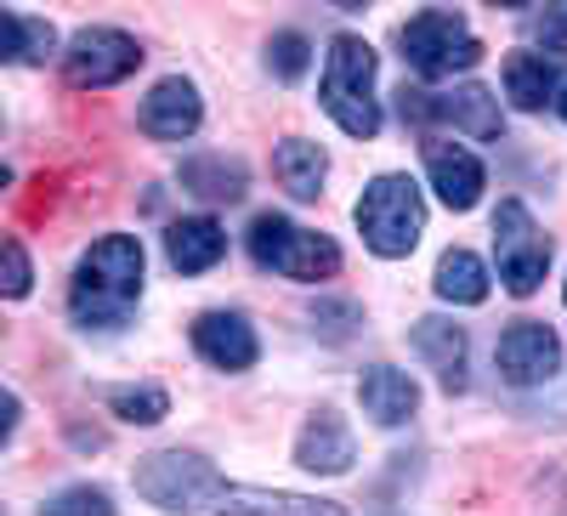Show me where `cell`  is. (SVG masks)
I'll use <instances>...</instances> for the list:
<instances>
[{"label":"cell","mask_w":567,"mask_h":516,"mask_svg":"<svg viewBox=\"0 0 567 516\" xmlns=\"http://www.w3.org/2000/svg\"><path fill=\"white\" fill-rule=\"evenodd\" d=\"M136 494L159 505L165 516H347L336 499L312 494H284V488H256V483H227L210 460L165 448L136 465Z\"/></svg>","instance_id":"cell-1"},{"label":"cell","mask_w":567,"mask_h":516,"mask_svg":"<svg viewBox=\"0 0 567 516\" xmlns=\"http://www.w3.org/2000/svg\"><path fill=\"white\" fill-rule=\"evenodd\" d=\"M142 267L148 256H142L136 233H109L80 256L69 278V312L80 330H120L142 301Z\"/></svg>","instance_id":"cell-2"},{"label":"cell","mask_w":567,"mask_h":516,"mask_svg":"<svg viewBox=\"0 0 567 516\" xmlns=\"http://www.w3.org/2000/svg\"><path fill=\"white\" fill-rule=\"evenodd\" d=\"M318 103L347 136L369 143L381 136V97H374V45L358 34H336L323 52V80H318Z\"/></svg>","instance_id":"cell-3"},{"label":"cell","mask_w":567,"mask_h":516,"mask_svg":"<svg viewBox=\"0 0 567 516\" xmlns=\"http://www.w3.org/2000/svg\"><path fill=\"white\" fill-rule=\"evenodd\" d=\"M245 245H250V261L261 272L296 278V285H318V278H336L341 272V245L329 239V233L296 227L290 216H278V210H261L250 221Z\"/></svg>","instance_id":"cell-4"},{"label":"cell","mask_w":567,"mask_h":516,"mask_svg":"<svg viewBox=\"0 0 567 516\" xmlns=\"http://www.w3.org/2000/svg\"><path fill=\"white\" fill-rule=\"evenodd\" d=\"M352 216H358L363 245L381 261H403L420 245V233H425V199H420V187L409 176H398V171L374 176L363 187V199H358Z\"/></svg>","instance_id":"cell-5"},{"label":"cell","mask_w":567,"mask_h":516,"mask_svg":"<svg viewBox=\"0 0 567 516\" xmlns=\"http://www.w3.org/2000/svg\"><path fill=\"white\" fill-rule=\"evenodd\" d=\"M398 45H403V63L420 80H449V74H465V69L483 63V40L471 34V23L460 12H449V7L414 12L398 29Z\"/></svg>","instance_id":"cell-6"},{"label":"cell","mask_w":567,"mask_h":516,"mask_svg":"<svg viewBox=\"0 0 567 516\" xmlns=\"http://www.w3.org/2000/svg\"><path fill=\"white\" fill-rule=\"evenodd\" d=\"M398 114L409 125H454L465 136H477V143H499L505 136V120H499V97L488 85H454V91H409L398 97Z\"/></svg>","instance_id":"cell-7"},{"label":"cell","mask_w":567,"mask_h":516,"mask_svg":"<svg viewBox=\"0 0 567 516\" xmlns=\"http://www.w3.org/2000/svg\"><path fill=\"white\" fill-rule=\"evenodd\" d=\"M494 256H499V285L511 296H534L545 285L550 239L539 233V221H534V210L523 199H505L494 210Z\"/></svg>","instance_id":"cell-8"},{"label":"cell","mask_w":567,"mask_h":516,"mask_svg":"<svg viewBox=\"0 0 567 516\" xmlns=\"http://www.w3.org/2000/svg\"><path fill=\"white\" fill-rule=\"evenodd\" d=\"M63 69L74 85H91V91H103V85H120L142 69V45L125 34V29H109V23H91L80 29L69 45H63Z\"/></svg>","instance_id":"cell-9"},{"label":"cell","mask_w":567,"mask_h":516,"mask_svg":"<svg viewBox=\"0 0 567 516\" xmlns=\"http://www.w3.org/2000/svg\"><path fill=\"white\" fill-rule=\"evenodd\" d=\"M494 363H499V381L505 386H545L556 381V369H561V336L550 330V323L539 318H516L511 330L499 336L494 347Z\"/></svg>","instance_id":"cell-10"},{"label":"cell","mask_w":567,"mask_h":516,"mask_svg":"<svg viewBox=\"0 0 567 516\" xmlns=\"http://www.w3.org/2000/svg\"><path fill=\"white\" fill-rule=\"evenodd\" d=\"M136 125H142V136H154V143H187V136L205 125V97H199V85L182 80V74L159 80L148 97H142Z\"/></svg>","instance_id":"cell-11"},{"label":"cell","mask_w":567,"mask_h":516,"mask_svg":"<svg viewBox=\"0 0 567 516\" xmlns=\"http://www.w3.org/2000/svg\"><path fill=\"white\" fill-rule=\"evenodd\" d=\"M425 176H432V187H437V199L449 205V210H471L483 199V187H488V176H483V159L471 154V148H460L454 136H425Z\"/></svg>","instance_id":"cell-12"},{"label":"cell","mask_w":567,"mask_h":516,"mask_svg":"<svg viewBox=\"0 0 567 516\" xmlns=\"http://www.w3.org/2000/svg\"><path fill=\"white\" fill-rule=\"evenodd\" d=\"M194 352H199L210 369L245 374V369H256L261 341H256V330H250L245 312H199V318H194Z\"/></svg>","instance_id":"cell-13"},{"label":"cell","mask_w":567,"mask_h":516,"mask_svg":"<svg viewBox=\"0 0 567 516\" xmlns=\"http://www.w3.org/2000/svg\"><path fill=\"white\" fill-rule=\"evenodd\" d=\"M352 460H358L352 426L336 409H312L307 426L296 432V465H307L318 477H341V472H352Z\"/></svg>","instance_id":"cell-14"},{"label":"cell","mask_w":567,"mask_h":516,"mask_svg":"<svg viewBox=\"0 0 567 516\" xmlns=\"http://www.w3.org/2000/svg\"><path fill=\"white\" fill-rule=\"evenodd\" d=\"M414 352L425 358V369L437 374L443 392H465V358H471V341L454 318H420L414 323Z\"/></svg>","instance_id":"cell-15"},{"label":"cell","mask_w":567,"mask_h":516,"mask_svg":"<svg viewBox=\"0 0 567 516\" xmlns=\"http://www.w3.org/2000/svg\"><path fill=\"white\" fill-rule=\"evenodd\" d=\"M358 403L374 426H409L414 409H420V386H414V374H403L392 363H374L358 381Z\"/></svg>","instance_id":"cell-16"},{"label":"cell","mask_w":567,"mask_h":516,"mask_svg":"<svg viewBox=\"0 0 567 516\" xmlns=\"http://www.w3.org/2000/svg\"><path fill=\"white\" fill-rule=\"evenodd\" d=\"M221 256H227V227L216 216H182L165 227V261L176 272H187V278L210 272Z\"/></svg>","instance_id":"cell-17"},{"label":"cell","mask_w":567,"mask_h":516,"mask_svg":"<svg viewBox=\"0 0 567 516\" xmlns=\"http://www.w3.org/2000/svg\"><path fill=\"white\" fill-rule=\"evenodd\" d=\"M567 91L561 80V63L545 58V52H511L505 58V97L523 109V114H539L545 103H556Z\"/></svg>","instance_id":"cell-18"},{"label":"cell","mask_w":567,"mask_h":516,"mask_svg":"<svg viewBox=\"0 0 567 516\" xmlns=\"http://www.w3.org/2000/svg\"><path fill=\"white\" fill-rule=\"evenodd\" d=\"M250 187L245 159H227V154H194L182 159V194H194L205 205H239Z\"/></svg>","instance_id":"cell-19"},{"label":"cell","mask_w":567,"mask_h":516,"mask_svg":"<svg viewBox=\"0 0 567 516\" xmlns=\"http://www.w3.org/2000/svg\"><path fill=\"white\" fill-rule=\"evenodd\" d=\"M272 176L278 187H290V199H318L323 194V176H329V154L318 143H307V136H284L278 154H272Z\"/></svg>","instance_id":"cell-20"},{"label":"cell","mask_w":567,"mask_h":516,"mask_svg":"<svg viewBox=\"0 0 567 516\" xmlns=\"http://www.w3.org/2000/svg\"><path fill=\"white\" fill-rule=\"evenodd\" d=\"M432 285H437V296H443L449 307H477V301H488L494 278H488L483 256H471V250H443Z\"/></svg>","instance_id":"cell-21"},{"label":"cell","mask_w":567,"mask_h":516,"mask_svg":"<svg viewBox=\"0 0 567 516\" xmlns=\"http://www.w3.org/2000/svg\"><path fill=\"white\" fill-rule=\"evenodd\" d=\"M7 63H45L58 52V29L45 18H29V12H7Z\"/></svg>","instance_id":"cell-22"},{"label":"cell","mask_w":567,"mask_h":516,"mask_svg":"<svg viewBox=\"0 0 567 516\" xmlns=\"http://www.w3.org/2000/svg\"><path fill=\"white\" fill-rule=\"evenodd\" d=\"M103 403H109V414L125 420V426H159V420L171 414L165 386H109Z\"/></svg>","instance_id":"cell-23"},{"label":"cell","mask_w":567,"mask_h":516,"mask_svg":"<svg viewBox=\"0 0 567 516\" xmlns=\"http://www.w3.org/2000/svg\"><path fill=\"white\" fill-rule=\"evenodd\" d=\"M267 69H272L284 85H296V80L312 69V40L296 34V29H278V34L267 40Z\"/></svg>","instance_id":"cell-24"},{"label":"cell","mask_w":567,"mask_h":516,"mask_svg":"<svg viewBox=\"0 0 567 516\" xmlns=\"http://www.w3.org/2000/svg\"><path fill=\"white\" fill-rule=\"evenodd\" d=\"M40 516H114V499H109L103 488L80 483V488H63L58 499H45Z\"/></svg>","instance_id":"cell-25"},{"label":"cell","mask_w":567,"mask_h":516,"mask_svg":"<svg viewBox=\"0 0 567 516\" xmlns=\"http://www.w3.org/2000/svg\"><path fill=\"white\" fill-rule=\"evenodd\" d=\"M523 29H528V40H534V45H545V52H550L556 63L567 58V12H556V7L528 12V18H523Z\"/></svg>","instance_id":"cell-26"},{"label":"cell","mask_w":567,"mask_h":516,"mask_svg":"<svg viewBox=\"0 0 567 516\" xmlns=\"http://www.w3.org/2000/svg\"><path fill=\"white\" fill-rule=\"evenodd\" d=\"M352 323H363L358 301H318V312H312V330L329 336V341H347V336H352Z\"/></svg>","instance_id":"cell-27"},{"label":"cell","mask_w":567,"mask_h":516,"mask_svg":"<svg viewBox=\"0 0 567 516\" xmlns=\"http://www.w3.org/2000/svg\"><path fill=\"white\" fill-rule=\"evenodd\" d=\"M29 256H23V245L18 239H7V285H0V290H7V301H23L29 296Z\"/></svg>","instance_id":"cell-28"},{"label":"cell","mask_w":567,"mask_h":516,"mask_svg":"<svg viewBox=\"0 0 567 516\" xmlns=\"http://www.w3.org/2000/svg\"><path fill=\"white\" fill-rule=\"evenodd\" d=\"M556 114H561V120H567V91H561V97H556Z\"/></svg>","instance_id":"cell-29"},{"label":"cell","mask_w":567,"mask_h":516,"mask_svg":"<svg viewBox=\"0 0 567 516\" xmlns=\"http://www.w3.org/2000/svg\"><path fill=\"white\" fill-rule=\"evenodd\" d=\"M561 301H567V290H561Z\"/></svg>","instance_id":"cell-30"}]
</instances>
